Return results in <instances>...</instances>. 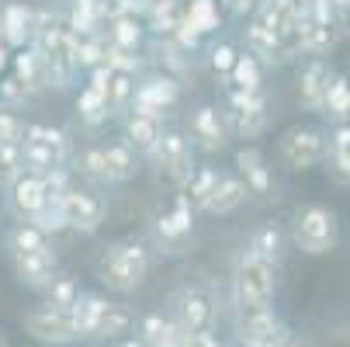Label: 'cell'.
<instances>
[{"mask_svg": "<svg viewBox=\"0 0 350 347\" xmlns=\"http://www.w3.org/2000/svg\"><path fill=\"white\" fill-rule=\"evenodd\" d=\"M149 246L139 240V236H122V240H111L101 257H97V278H101L111 292H135L146 274H149Z\"/></svg>", "mask_w": 350, "mask_h": 347, "instance_id": "1", "label": "cell"}, {"mask_svg": "<svg viewBox=\"0 0 350 347\" xmlns=\"http://www.w3.org/2000/svg\"><path fill=\"white\" fill-rule=\"evenodd\" d=\"M281 285V268L254 261V257H239L232 271V303L236 313H254V309H271L274 295Z\"/></svg>", "mask_w": 350, "mask_h": 347, "instance_id": "2", "label": "cell"}, {"mask_svg": "<svg viewBox=\"0 0 350 347\" xmlns=\"http://www.w3.org/2000/svg\"><path fill=\"white\" fill-rule=\"evenodd\" d=\"M167 316L187 337H194V333H215L219 303H215L212 288H205V285H180V288L170 292V299H167Z\"/></svg>", "mask_w": 350, "mask_h": 347, "instance_id": "3", "label": "cell"}, {"mask_svg": "<svg viewBox=\"0 0 350 347\" xmlns=\"http://www.w3.org/2000/svg\"><path fill=\"white\" fill-rule=\"evenodd\" d=\"M291 240L302 254H312V257H323L329 250H336L340 243V222H336V212L312 202V205H298L295 209V219H291Z\"/></svg>", "mask_w": 350, "mask_h": 347, "instance_id": "4", "label": "cell"}, {"mask_svg": "<svg viewBox=\"0 0 350 347\" xmlns=\"http://www.w3.org/2000/svg\"><path fill=\"white\" fill-rule=\"evenodd\" d=\"M278 153L291 170H312L326 160V132L319 125H288L278 139Z\"/></svg>", "mask_w": 350, "mask_h": 347, "instance_id": "5", "label": "cell"}, {"mask_svg": "<svg viewBox=\"0 0 350 347\" xmlns=\"http://www.w3.org/2000/svg\"><path fill=\"white\" fill-rule=\"evenodd\" d=\"M149 229H153V246H157V250L167 254V257H177V254L187 250V243H191L194 212H191V205L184 202V198L177 194L170 212H157L153 222H149Z\"/></svg>", "mask_w": 350, "mask_h": 347, "instance_id": "6", "label": "cell"}, {"mask_svg": "<svg viewBox=\"0 0 350 347\" xmlns=\"http://www.w3.org/2000/svg\"><path fill=\"white\" fill-rule=\"evenodd\" d=\"M21 326H25V333L31 340L49 344V347H73V344H80L77 326H73V316L70 313H59V309H49V306L28 309L21 316Z\"/></svg>", "mask_w": 350, "mask_h": 347, "instance_id": "7", "label": "cell"}, {"mask_svg": "<svg viewBox=\"0 0 350 347\" xmlns=\"http://www.w3.org/2000/svg\"><path fill=\"white\" fill-rule=\"evenodd\" d=\"M180 101V83L167 73H157V77H146V80H135V97H132V108L135 115H146V118H157L163 122V115Z\"/></svg>", "mask_w": 350, "mask_h": 347, "instance_id": "8", "label": "cell"}, {"mask_svg": "<svg viewBox=\"0 0 350 347\" xmlns=\"http://www.w3.org/2000/svg\"><path fill=\"white\" fill-rule=\"evenodd\" d=\"M153 160H157V167H160L177 188H184V181H187V177L194 174V167H198L187 136L177 132V129H163L157 150H153Z\"/></svg>", "mask_w": 350, "mask_h": 347, "instance_id": "9", "label": "cell"}, {"mask_svg": "<svg viewBox=\"0 0 350 347\" xmlns=\"http://www.w3.org/2000/svg\"><path fill=\"white\" fill-rule=\"evenodd\" d=\"M187 142L191 150H205V153H219L229 146V129H226V118H222V108L219 105H198L187 118Z\"/></svg>", "mask_w": 350, "mask_h": 347, "instance_id": "10", "label": "cell"}, {"mask_svg": "<svg viewBox=\"0 0 350 347\" xmlns=\"http://www.w3.org/2000/svg\"><path fill=\"white\" fill-rule=\"evenodd\" d=\"M108 216V202L105 194L97 191H87V188H73V194L66 198L63 205V219H66V229H77V233H97Z\"/></svg>", "mask_w": 350, "mask_h": 347, "instance_id": "11", "label": "cell"}, {"mask_svg": "<svg viewBox=\"0 0 350 347\" xmlns=\"http://www.w3.org/2000/svg\"><path fill=\"white\" fill-rule=\"evenodd\" d=\"M236 174L246 184V194H257L260 202H267L274 194V174L257 146H239L236 150Z\"/></svg>", "mask_w": 350, "mask_h": 347, "instance_id": "12", "label": "cell"}, {"mask_svg": "<svg viewBox=\"0 0 350 347\" xmlns=\"http://www.w3.org/2000/svg\"><path fill=\"white\" fill-rule=\"evenodd\" d=\"M288 243L291 240H288L281 222H260V226H254V233H250V240H246V257L281 268L284 257H288Z\"/></svg>", "mask_w": 350, "mask_h": 347, "instance_id": "13", "label": "cell"}, {"mask_svg": "<svg viewBox=\"0 0 350 347\" xmlns=\"http://www.w3.org/2000/svg\"><path fill=\"white\" fill-rule=\"evenodd\" d=\"M11 264H14V278H18L21 285L35 288V292H45V288H49V281H53V278L59 274V261H56V254H53V250L18 254V257H11Z\"/></svg>", "mask_w": 350, "mask_h": 347, "instance_id": "14", "label": "cell"}, {"mask_svg": "<svg viewBox=\"0 0 350 347\" xmlns=\"http://www.w3.org/2000/svg\"><path fill=\"white\" fill-rule=\"evenodd\" d=\"M160 136H163V122L135 115V112H125V118H122V142L129 146L135 157H153Z\"/></svg>", "mask_w": 350, "mask_h": 347, "instance_id": "15", "label": "cell"}, {"mask_svg": "<svg viewBox=\"0 0 350 347\" xmlns=\"http://www.w3.org/2000/svg\"><path fill=\"white\" fill-rule=\"evenodd\" d=\"M333 80V70L326 60H309L298 73V101H302L306 112H319L323 108V97H326V87Z\"/></svg>", "mask_w": 350, "mask_h": 347, "instance_id": "16", "label": "cell"}, {"mask_svg": "<svg viewBox=\"0 0 350 347\" xmlns=\"http://www.w3.org/2000/svg\"><path fill=\"white\" fill-rule=\"evenodd\" d=\"M35 35V11L25 4H8L0 8V42L8 49H25L31 45Z\"/></svg>", "mask_w": 350, "mask_h": 347, "instance_id": "17", "label": "cell"}, {"mask_svg": "<svg viewBox=\"0 0 350 347\" xmlns=\"http://www.w3.org/2000/svg\"><path fill=\"white\" fill-rule=\"evenodd\" d=\"M246 184L239 181V174L236 170H219V181H215V188H212V194H208V202H205V209L202 212H208V216H229V212H236L243 202H246Z\"/></svg>", "mask_w": 350, "mask_h": 347, "instance_id": "18", "label": "cell"}, {"mask_svg": "<svg viewBox=\"0 0 350 347\" xmlns=\"http://www.w3.org/2000/svg\"><path fill=\"white\" fill-rule=\"evenodd\" d=\"M11 188V209H14V216L21 219V222H31L42 209H45V188H42V177H35V174H21L18 181H11L8 184Z\"/></svg>", "mask_w": 350, "mask_h": 347, "instance_id": "19", "label": "cell"}, {"mask_svg": "<svg viewBox=\"0 0 350 347\" xmlns=\"http://www.w3.org/2000/svg\"><path fill=\"white\" fill-rule=\"evenodd\" d=\"M281 326L278 309H254V313H236V344L243 347H260L274 330Z\"/></svg>", "mask_w": 350, "mask_h": 347, "instance_id": "20", "label": "cell"}, {"mask_svg": "<svg viewBox=\"0 0 350 347\" xmlns=\"http://www.w3.org/2000/svg\"><path fill=\"white\" fill-rule=\"evenodd\" d=\"M18 150H21V167H25V174H35V177H49L53 170H59V167L70 164L63 153L53 150V146L35 142V139H21Z\"/></svg>", "mask_w": 350, "mask_h": 347, "instance_id": "21", "label": "cell"}, {"mask_svg": "<svg viewBox=\"0 0 350 347\" xmlns=\"http://www.w3.org/2000/svg\"><path fill=\"white\" fill-rule=\"evenodd\" d=\"M326 170L336 184H350V125H336L326 136Z\"/></svg>", "mask_w": 350, "mask_h": 347, "instance_id": "22", "label": "cell"}, {"mask_svg": "<svg viewBox=\"0 0 350 347\" xmlns=\"http://www.w3.org/2000/svg\"><path fill=\"white\" fill-rule=\"evenodd\" d=\"M132 330H135V309L125 303H108L90 340H122V337H132Z\"/></svg>", "mask_w": 350, "mask_h": 347, "instance_id": "23", "label": "cell"}, {"mask_svg": "<svg viewBox=\"0 0 350 347\" xmlns=\"http://www.w3.org/2000/svg\"><path fill=\"white\" fill-rule=\"evenodd\" d=\"M105 306H108V299H105V295H97V292H80V295H77L70 316H73V326H77V337H80V340H90V337H94L97 320H101Z\"/></svg>", "mask_w": 350, "mask_h": 347, "instance_id": "24", "label": "cell"}, {"mask_svg": "<svg viewBox=\"0 0 350 347\" xmlns=\"http://www.w3.org/2000/svg\"><path fill=\"white\" fill-rule=\"evenodd\" d=\"M298 28H302V45H306V56L323 60L329 56L333 49L340 45V28L336 25H312L309 18H298Z\"/></svg>", "mask_w": 350, "mask_h": 347, "instance_id": "25", "label": "cell"}, {"mask_svg": "<svg viewBox=\"0 0 350 347\" xmlns=\"http://www.w3.org/2000/svg\"><path fill=\"white\" fill-rule=\"evenodd\" d=\"M243 42H246L243 53H250L260 66H274V63H281V56H278V35L267 31V28H260L257 21H250V25L243 28Z\"/></svg>", "mask_w": 350, "mask_h": 347, "instance_id": "26", "label": "cell"}, {"mask_svg": "<svg viewBox=\"0 0 350 347\" xmlns=\"http://www.w3.org/2000/svg\"><path fill=\"white\" fill-rule=\"evenodd\" d=\"M14 77L21 80V87L28 94H35V90L45 87V60H42V53H38L35 45H25V49H18V53H14Z\"/></svg>", "mask_w": 350, "mask_h": 347, "instance_id": "27", "label": "cell"}, {"mask_svg": "<svg viewBox=\"0 0 350 347\" xmlns=\"http://www.w3.org/2000/svg\"><path fill=\"white\" fill-rule=\"evenodd\" d=\"M215 181H219V167H208V164L194 167V174H191V177L184 181V188H180V198L191 205V212H202V209H205Z\"/></svg>", "mask_w": 350, "mask_h": 347, "instance_id": "28", "label": "cell"}, {"mask_svg": "<svg viewBox=\"0 0 350 347\" xmlns=\"http://www.w3.org/2000/svg\"><path fill=\"white\" fill-rule=\"evenodd\" d=\"M333 125H350V80L333 73L329 87H326V97H323V108H319Z\"/></svg>", "mask_w": 350, "mask_h": 347, "instance_id": "29", "label": "cell"}, {"mask_svg": "<svg viewBox=\"0 0 350 347\" xmlns=\"http://www.w3.org/2000/svg\"><path fill=\"white\" fill-rule=\"evenodd\" d=\"M105 146V167H108V184H125L135 177V153L129 150V146L122 139L115 142H101Z\"/></svg>", "mask_w": 350, "mask_h": 347, "instance_id": "30", "label": "cell"}, {"mask_svg": "<svg viewBox=\"0 0 350 347\" xmlns=\"http://www.w3.org/2000/svg\"><path fill=\"white\" fill-rule=\"evenodd\" d=\"M146 18H149V28L160 38H170L184 21V8H180V0H149Z\"/></svg>", "mask_w": 350, "mask_h": 347, "instance_id": "31", "label": "cell"}, {"mask_svg": "<svg viewBox=\"0 0 350 347\" xmlns=\"http://www.w3.org/2000/svg\"><path fill=\"white\" fill-rule=\"evenodd\" d=\"M105 38L111 49H122V53H139L142 45V21L139 18H111L105 25Z\"/></svg>", "mask_w": 350, "mask_h": 347, "instance_id": "32", "label": "cell"}, {"mask_svg": "<svg viewBox=\"0 0 350 347\" xmlns=\"http://www.w3.org/2000/svg\"><path fill=\"white\" fill-rule=\"evenodd\" d=\"M8 250H11V257H18V254L53 250V243H49V236H45L35 222H18V226L8 233Z\"/></svg>", "mask_w": 350, "mask_h": 347, "instance_id": "33", "label": "cell"}, {"mask_svg": "<svg viewBox=\"0 0 350 347\" xmlns=\"http://www.w3.org/2000/svg\"><path fill=\"white\" fill-rule=\"evenodd\" d=\"M226 87H236V90H264V66L250 56V53H239L229 77H226Z\"/></svg>", "mask_w": 350, "mask_h": 347, "instance_id": "34", "label": "cell"}, {"mask_svg": "<svg viewBox=\"0 0 350 347\" xmlns=\"http://www.w3.org/2000/svg\"><path fill=\"white\" fill-rule=\"evenodd\" d=\"M73 167L83 181L90 184H108V167H105V146L94 142V146H83V150L73 157Z\"/></svg>", "mask_w": 350, "mask_h": 347, "instance_id": "35", "label": "cell"}, {"mask_svg": "<svg viewBox=\"0 0 350 347\" xmlns=\"http://www.w3.org/2000/svg\"><path fill=\"white\" fill-rule=\"evenodd\" d=\"M180 25H187V28L198 31V35L215 31V28L222 25V18H219V4H215V0H191V4L184 8V21H180Z\"/></svg>", "mask_w": 350, "mask_h": 347, "instance_id": "36", "label": "cell"}, {"mask_svg": "<svg viewBox=\"0 0 350 347\" xmlns=\"http://www.w3.org/2000/svg\"><path fill=\"white\" fill-rule=\"evenodd\" d=\"M132 97H135V77L129 73H111L108 87H105V101L111 115H125L132 108Z\"/></svg>", "mask_w": 350, "mask_h": 347, "instance_id": "37", "label": "cell"}, {"mask_svg": "<svg viewBox=\"0 0 350 347\" xmlns=\"http://www.w3.org/2000/svg\"><path fill=\"white\" fill-rule=\"evenodd\" d=\"M77 295H80L77 278L56 274L53 281H49V288H45V306H49V309H59V313H70L73 303H77Z\"/></svg>", "mask_w": 350, "mask_h": 347, "instance_id": "38", "label": "cell"}, {"mask_svg": "<svg viewBox=\"0 0 350 347\" xmlns=\"http://www.w3.org/2000/svg\"><path fill=\"white\" fill-rule=\"evenodd\" d=\"M77 112H80V122H83V125H90V129H97L101 122H108V118H111L105 94H97V90H90V87H83V90L77 94Z\"/></svg>", "mask_w": 350, "mask_h": 347, "instance_id": "39", "label": "cell"}, {"mask_svg": "<svg viewBox=\"0 0 350 347\" xmlns=\"http://www.w3.org/2000/svg\"><path fill=\"white\" fill-rule=\"evenodd\" d=\"M222 118H226L229 136H239V139H257L267 129V115H250V112H229V108H222Z\"/></svg>", "mask_w": 350, "mask_h": 347, "instance_id": "40", "label": "cell"}, {"mask_svg": "<svg viewBox=\"0 0 350 347\" xmlns=\"http://www.w3.org/2000/svg\"><path fill=\"white\" fill-rule=\"evenodd\" d=\"M226 108L229 112H250V115H267V94L264 90H236V87H226Z\"/></svg>", "mask_w": 350, "mask_h": 347, "instance_id": "41", "label": "cell"}, {"mask_svg": "<svg viewBox=\"0 0 350 347\" xmlns=\"http://www.w3.org/2000/svg\"><path fill=\"white\" fill-rule=\"evenodd\" d=\"M105 56H108V38L105 35H90V38H80L77 45V70H97L105 66Z\"/></svg>", "mask_w": 350, "mask_h": 347, "instance_id": "42", "label": "cell"}, {"mask_svg": "<svg viewBox=\"0 0 350 347\" xmlns=\"http://www.w3.org/2000/svg\"><path fill=\"white\" fill-rule=\"evenodd\" d=\"M25 139H35V142H45V146H53L56 153H63L70 160V136L56 125H42V122H31L25 125Z\"/></svg>", "mask_w": 350, "mask_h": 347, "instance_id": "43", "label": "cell"}, {"mask_svg": "<svg viewBox=\"0 0 350 347\" xmlns=\"http://www.w3.org/2000/svg\"><path fill=\"white\" fill-rule=\"evenodd\" d=\"M160 60H163V66L170 70L167 77H174V80H177V73L191 70V56L184 53V49H180L174 38H163V42H160Z\"/></svg>", "mask_w": 350, "mask_h": 347, "instance_id": "44", "label": "cell"}, {"mask_svg": "<svg viewBox=\"0 0 350 347\" xmlns=\"http://www.w3.org/2000/svg\"><path fill=\"white\" fill-rule=\"evenodd\" d=\"M25 174L21 167V150L18 146H0V184H11Z\"/></svg>", "mask_w": 350, "mask_h": 347, "instance_id": "45", "label": "cell"}, {"mask_svg": "<svg viewBox=\"0 0 350 347\" xmlns=\"http://www.w3.org/2000/svg\"><path fill=\"white\" fill-rule=\"evenodd\" d=\"M25 139V122L8 112V108H0V146H21Z\"/></svg>", "mask_w": 350, "mask_h": 347, "instance_id": "46", "label": "cell"}, {"mask_svg": "<svg viewBox=\"0 0 350 347\" xmlns=\"http://www.w3.org/2000/svg\"><path fill=\"white\" fill-rule=\"evenodd\" d=\"M236 45H229V42H215L212 49H208V63H212V70L226 80L229 77V70H232V63H236Z\"/></svg>", "mask_w": 350, "mask_h": 347, "instance_id": "47", "label": "cell"}, {"mask_svg": "<svg viewBox=\"0 0 350 347\" xmlns=\"http://www.w3.org/2000/svg\"><path fill=\"white\" fill-rule=\"evenodd\" d=\"M25 97H31V94L21 87V80L14 73L0 80V101H4V105H18V101H25Z\"/></svg>", "mask_w": 350, "mask_h": 347, "instance_id": "48", "label": "cell"}, {"mask_svg": "<svg viewBox=\"0 0 350 347\" xmlns=\"http://www.w3.org/2000/svg\"><path fill=\"white\" fill-rule=\"evenodd\" d=\"M260 347H298V337H295V330L281 320V326H278V330H274V333L260 344Z\"/></svg>", "mask_w": 350, "mask_h": 347, "instance_id": "49", "label": "cell"}, {"mask_svg": "<svg viewBox=\"0 0 350 347\" xmlns=\"http://www.w3.org/2000/svg\"><path fill=\"white\" fill-rule=\"evenodd\" d=\"M222 4H226V11L229 14H236V18H254V11L260 8V0H222Z\"/></svg>", "mask_w": 350, "mask_h": 347, "instance_id": "50", "label": "cell"}, {"mask_svg": "<svg viewBox=\"0 0 350 347\" xmlns=\"http://www.w3.org/2000/svg\"><path fill=\"white\" fill-rule=\"evenodd\" d=\"M329 11L340 28H350V0H329Z\"/></svg>", "mask_w": 350, "mask_h": 347, "instance_id": "51", "label": "cell"}, {"mask_svg": "<svg viewBox=\"0 0 350 347\" xmlns=\"http://www.w3.org/2000/svg\"><path fill=\"white\" fill-rule=\"evenodd\" d=\"M115 347H146V344H142V340L132 333V337H122V340H115Z\"/></svg>", "mask_w": 350, "mask_h": 347, "instance_id": "52", "label": "cell"}, {"mask_svg": "<svg viewBox=\"0 0 350 347\" xmlns=\"http://www.w3.org/2000/svg\"><path fill=\"white\" fill-rule=\"evenodd\" d=\"M4 66H8V45L0 42V70H4Z\"/></svg>", "mask_w": 350, "mask_h": 347, "instance_id": "53", "label": "cell"}, {"mask_svg": "<svg viewBox=\"0 0 350 347\" xmlns=\"http://www.w3.org/2000/svg\"><path fill=\"white\" fill-rule=\"evenodd\" d=\"M295 4H298V8H302V14H306V8L312 4V0H295Z\"/></svg>", "mask_w": 350, "mask_h": 347, "instance_id": "54", "label": "cell"}, {"mask_svg": "<svg viewBox=\"0 0 350 347\" xmlns=\"http://www.w3.org/2000/svg\"><path fill=\"white\" fill-rule=\"evenodd\" d=\"M0 347H8V337L4 333H0Z\"/></svg>", "mask_w": 350, "mask_h": 347, "instance_id": "55", "label": "cell"}, {"mask_svg": "<svg viewBox=\"0 0 350 347\" xmlns=\"http://www.w3.org/2000/svg\"><path fill=\"white\" fill-rule=\"evenodd\" d=\"M229 347H243V344H229Z\"/></svg>", "mask_w": 350, "mask_h": 347, "instance_id": "56", "label": "cell"}, {"mask_svg": "<svg viewBox=\"0 0 350 347\" xmlns=\"http://www.w3.org/2000/svg\"><path fill=\"white\" fill-rule=\"evenodd\" d=\"M73 347H77V344H73Z\"/></svg>", "mask_w": 350, "mask_h": 347, "instance_id": "57", "label": "cell"}]
</instances>
